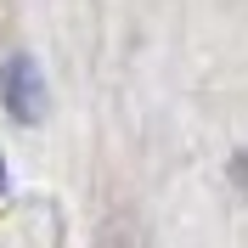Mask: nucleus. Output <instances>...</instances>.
<instances>
[{
	"label": "nucleus",
	"instance_id": "obj_1",
	"mask_svg": "<svg viewBox=\"0 0 248 248\" xmlns=\"http://www.w3.org/2000/svg\"><path fill=\"white\" fill-rule=\"evenodd\" d=\"M6 108H12V119H23V124L46 119V79H40V68H34L29 57L6 62Z\"/></svg>",
	"mask_w": 248,
	"mask_h": 248
},
{
	"label": "nucleus",
	"instance_id": "obj_2",
	"mask_svg": "<svg viewBox=\"0 0 248 248\" xmlns=\"http://www.w3.org/2000/svg\"><path fill=\"white\" fill-rule=\"evenodd\" d=\"M0 186H6V164H0Z\"/></svg>",
	"mask_w": 248,
	"mask_h": 248
}]
</instances>
